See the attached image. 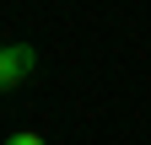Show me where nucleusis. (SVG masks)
I'll return each mask as SVG.
<instances>
[{
    "instance_id": "nucleus-1",
    "label": "nucleus",
    "mask_w": 151,
    "mask_h": 145,
    "mask_svg": "<svg viewBox=\"0 0 151 145\" xmlns=\"http://www.w3.org/2000/svg\"><path fill=\"white\" fill-rule=\"evenodd\" d=\"M27 70H32V48H27V43L6 48V59H0V86H16V81H27Z\"/></svg>"
},
{
    "instance_id": "nucleus-3",
    "label": "nucleus",
    "mask_w": 151,
    "mask_h": 145,
    "mask_svg": "<svg viewBox=\"0 0 151 145\" xmlns=\"http://www.w3.org/2000/svg\"><path fill=\"white\" fill-rule=\"evenodd\" d=\"M0 59H6V48H0Z\"/></svg>"
},
{
    "instance_id": "nucleus-2",
    "label": "nucleus",
    "mask_w": 151,
    "mask_h": 145,
    "mask_svg": "<svg viewBox=\"0 0 151 145\" xmlns=\"http://www.w3.org/2000/svg\"><path fill=\"white\" fill-rule=\"evenodd\" d=\"M6 145H43V140H38V134H11Z\"/></svg>"
}]
</instances>
